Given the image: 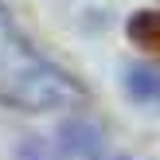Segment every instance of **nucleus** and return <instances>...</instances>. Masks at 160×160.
Here are the masks:
<instances>
[{
    "instance_id": "nucleus-1",
    "label": "nucleus",
    "mask_w": 160,
    "mask_h": 160,
    "mask_svg": "<svg viewBox=\"0 0 160 160\" xmlns=\"http://www.w3.org/2000/svg\"><path fill=\"white\" fill-rule=\"evenodd\" d=\"M78 98H82L78 82L51 59H43L12 23L8 8H0V102L39 113V109H62Z\"/></svg>"
},
{
    "instance_id": "nucleus-2",
    "label": "nucleus",
    "mask_w": 160,
    "mask_h": 160,
    "mask_svg": "<svg viewBox=\"0 0 160 160\" xmlns=\"http://www.w3.org/2000/svg\"><path fill=\"white\" fill-rule=\"evenodd\" d=\"M125 90L141 102V106H156L160 109V70L152 67H133L125 74Z\"/></svg>"
},
{
    "instance_id": "nucleus-3",
    "label": "nucleus",
    "mask_w": 160,
    "mask_h": 160,
    "mask_svg": "<svg viewBox=\"0 0 160 160\" xmlns=\"http://www.w3.org/2000/svg\"><path fill=\"white\" fill-rule=\"evenodd\" d=\"M129 35L141 47H148V51L160 55V12H137L129 20Z\"/></svg>"
},
{
    "instance_id": "nucleus-4",
    "label": "nucleus",
    "mask_w": 160,
    "mask_h": 160,
    "mask_svg": "<svg viewBox=\"0 0 160 160\" xmlns=\"http://www.w3.org/2000/svg\"><path fill=\"white\" fill-rule=\"evenodd\" d=\"M20 160H47V152H43L39 145H28V148L20 152Z\"/></svg>"
}]
</instances>
